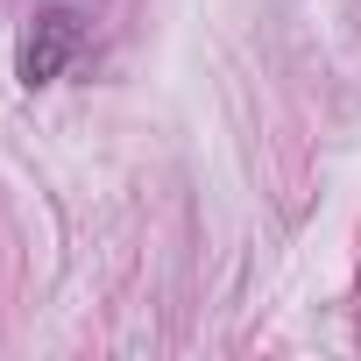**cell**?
<instances>
[{"mask_svg":"<svg viewBox=\"0 0 361 361\" xmlns=\"http://www.w3.org/2000/svg\"><path fill=\"white\" fill-rule=\"evenodd\" d=\"M85 50V22L71 15V8H43L29 29H22V50H15V78L29 85V92H43V85H57L64 78V64Z\"/></svg>","mask_w":361,"mask_h":361,"instance_id":"6da1fadb","label":"cell"}]
</instances>
